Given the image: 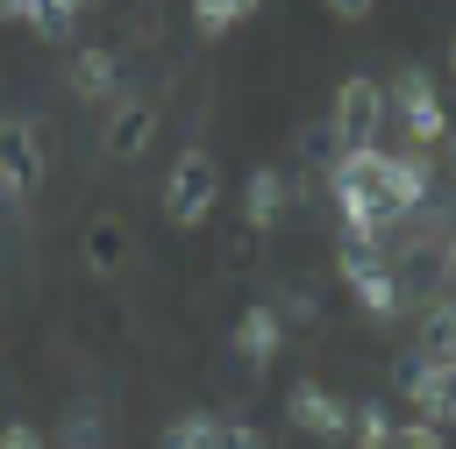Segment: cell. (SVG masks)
Masks as SVG:
<instances>
[{
	"instance_id": "1",
	"label": "cell",
	"mask_w": 456,
	"mask_h": 449,
	"mask_svg": "<svg viewBox=\"0 0 456 449\" xmlns=\"http://www.w3.org/2000/svg\"><path fill=\"white\" fill-rule=\"evenodd\" d=\"M385 121H399V135H406L413 150H435V143L449 135V107H442V93H435V78H428L420 64H406V71L385 86Z\"/></svg>"
},
{
	"instance_id": "2",
	"label": "cell",
	"mask_w": 456,
	"mask_h": 449,
	"mask_svg": "<svg viewBox=\"0 0 456 449\" xmlns=\"http://www.w3.org/2000/svg\"><path fill=\"white\" fill-rule=\"evenodd\" d=\"M214 200H221V164L192 143V150H178L171 157V178H164V221L171 228H200L207 214H214Z\"/></svg>"
},
{
	"instance_id": "3",
	"label": "cell",
	"mask_w": 456,
	"mask_h": 449,
	"mask_svg": "<svg viewBox=\"0 0 456 449\" xmlns=\"http://www.w3.org/2000/svg\"><path fill=\"white\" fill-rule=\"evenodd\" d=\"M335 271H342V285H349V299H356L363 314H378V321H392V314H399V271H392V257H385V249L342 242V249H335Z\"/></svg>"
},
{
	"instance_id": "4",
	"label": "cell",
	"mask_w": 456,
	"mask_h": 449,
	"mask_svg": "<svg viewBox=\"0 0 456 449\" xmlns=\"http://www.w3.org/2000/svg\"><path fill=\"white\" fill-rule=\"evenodd\" d=\"M328 121H335L342 150H385V143H378V135H385V86H378V78H363V71H356V78H342V86H335V114H328Z\"/></svg>"
},
{
	"instance_id": "5",
	"label": "cell",
	"mask_w": 456,
	"mask_h": 449,
	"mask_svg": "<svg viewBox=\"0 0 456 449\" xmlns=\"http://www.w3.org/2000/svg\"><path fill=\"white\" fill-rule=\"evenodd\" d=\"M435 185H442V171H435V157H428V150H413V143H406V150H385V164H378V200H385L392 228H399V221H406Z\"/></svg>"
},
{
	"instance_id": "6",
	"label": "cell",
	"mask_w": 456,
	"mask_h": 449,
	"mask_svg": "<svg viewBox=\"0 0 456 449\" xmlns=\"http://www.w3.org/2000/svg\"><path fill=\"white\" fill-rule=\"evenodd\" d=\"M399 385H406V399H413V413L420 420H435V428H456V363H435V356H399Z\"/></svg>"
},
{
	"instance_id": "7",
	"label": "cell",
	"mask_w": 456,
	"mask_h": 449,
	"mask_svg": "<svg viewBox=\"0 0 456 449\" xmlns=\"http://www.w3.org/2000/svg\"><path fill=\"white\" fill-rule=\"evenodd\" d=\"M285 413H292V428H306L314 442H335L342 449V435H349V399H335L328 385H314V378H299L292 392H285Z\"/></svg>"
},
{
	"instance_id": "8",
	"label": "cell",
	"mask_w": 456,
	"mask_h": 449,
	"mask_svg": "<svg viewBox=\"0 0 456 449\" xmlns=\"http://www.w3.org/2000/svg\"><path fill=\"white\" fill-rule=\"evenodd\" d=\"M0 171H7V185H14V200H28L36 185H43V135H36V121H21V114H0Z\"/></svg>"
},
{
	"instance_id": "9",
	"label": "cell",
	"mask_w": 456,
	"mask_h": 449,
	"mask_svg": "<svg viewBox=\"0 0 456 449\" xmlns=\"http://www.w3.org/2000/svg\"><path fill=\"white\" fill-rule=\"evenodd\" d=\"M107 157L114 164H135L150 143H157V107L150 100H107Z\"/></svg>"
},
{
	"instance_id": "10",
	"label": "cell",
	"mask_w": 456,
	"mask_h": 449,
	"mask_svg": "<svg viewBox=\"0 0 456 449\" xmlns=\"http://www.w3.org/2000/svg\"><path fill=\"white\" fill-rule=\"evenodd\" d=\"M235 356L249 363V371H264L271 356H278V342H285V321H278V306L271 299H256V306H242V321H235Z\"/></svg>"
},
{
	"instance_id": "11",
	"label": "cell",
	"mask_w": 456,
	"mask_h": 449,
	"mask_svg": "<svg viewBox=\"0 0 456 449\" xmlns=\"http://www.w3.org/2000/svg\"><path fill=\"white\" fill-rule=\"evenodd\" d=\"M71 93L78 100H121V57L107 43H86L71 57Z\"/></svg>"
},
{
	"instance_id": "12",
	"label": "cell",
	"mask_w": 456,
	"mask_h": 449,
	"mask_svg": "<svg viewBox=\"0 0 456 449\" xmlns=\"http://www.w3.org/2000/svg\"><path fill=\"white\" fill-rule=\"evenodd\" d=\"M278 214H285V171L278 164H256L249 185H242V221L264 235V228H278Z\"/></svg>"
},
{
	"instance_id": "13",
	"label": "cell",
	"mask_w": 456,
	"mask_h": 449,
	"mask_svg": "<svg viewBox=\"0 0 456 449\" xmlns=\"http://www.w3.org/2000/svg\"><path fill=\"white\" fill-rule=\"evenodd\" d=\"M420 356H435V363H456V292H435L428 306H420V342H413Z\"/></svg>"
},
{
	"instance_id": "14",
	"label": "cell",
	"mask_w": 456,
	"mask_h": 449,
	"mask_svg": "<svg viewBox=\"0 0 456 449\" xmlns=\"http://www.w3.org/2000/svg\"><path fill=\"white\" fill-rule=\"evenodd\" d=\"M57 449H107V413L93 399H78L64 420H57Z\"/></svg>"
},
{
	"instance_id": "15",
	"label": "cell",
	"mask_w": 456,
	"mask_h": 449,
	"mask_svg": "<svg viewBox=\"0 0 456 449\" xmlns=\"http://www.w3.org/2000/svg\"><path fill=\"white\" fill-rule=\"evenodd\" d=\"M78 14H86V0H28V29H36L43 43H71Z\"/></svg>"
},
{
	"instance_id": "16",
	"label": "cell",
	"mask_w": 456,
	"mask_h": 449,
	"mask_svg": "<svg viewBox=\"0 0 456 449\" xmlns=\"http://www.w3.org/2000/svg\"><path fill=\"white\" fill-rule=\"evenodd\" d=\"M86 264H93V271H121V264H128L121 221H93V228H86Z\"/></svg>"
},
{
	"instance_id": "17",
	"label": "cell",
	"mask_w": 456,
	"mask_h": 449,
	"mask_svg": "<svg viewBox=\"0 0 456 449\" xmlns=\"http://www.w3.org/2000/svg\"><path fill=\"white\" fill-rule=\"evenodd\" d=\"M221 442V420L214 413H178L164 435H157V449H214Z\"/></svg>"
},
{
	"instance_id": "18",
	"label": "cell",
	"mask_w": 456,
	"mask_h": 449,
	"mask_svg": "<svg viewBox=\"0 0 456 449\" xmlns=\"http://www.w3.org/2000/svg\"><path fill=\"white\" fill-rule=\"evenodd\" d=\"M264 0H192V29L200 36H228L235 21H249Z\"/></svg>"
},
{
	"instance_id": "19",
	"label": "cell",
	"mask_w": 456,
	"mask_h": 449,
	"mask_svg": "<svg viewBox=\"0 0 456 449\" xmlns=\"http://www.w3.org/2000/svg\"><path fill=\"white\" fill-rule=\"evenodd\" d=\"M299 157H306V164H314V171H328V164H335V157H342V135H335V121H328V114H321V121H306V128H299Z\"/></svg>"
},
{
	"instance_id": "20",
	"label": "cell",
	"mask_w": 456,
	"mask_h": 449,
	"mask_svg": "<svg viewBox=\"0 0 456 449\" xmlns=\"http://www.w3.org/2000/svg\"><path fill=\"white\" fill-rule=\"evenodd\" d=\"M349 449H392V413L385 406H356L349 413Z\"/></svg>"
},
{
	"instance_id": "21",
	"label": "cell",
	"mask_w": 456,
	"mask_h": 449,
	"mask_svg": "<svg viewBox=\"0 0 456 449\" xmlns=\"http://www.w3.org/2000/svg\"><path fill=\"white\" fill-rule=\"evenodd\" d=\"M271 306H278L285 328H314V321H321V299H314L306 285H285V299H271Z\"/></svg>"
},
{
	"instance_id": "22",
	"label": "cell",
	"mask_w": 456,
	"mask_h": 449,
	"mask_svg": "<svg viewBox=\"0 0 456 449\" xmlns=\"http://www.w3.org/2000/svg\"><path fill=\"white\" fill-rule=\"evenodd\" d=\"M392 449H442V428L435 420H406V428H392Z\"/></svg>"
},
{
	"instance_id": "23",
	"label": "cell",
	"mask_w": 456,
	"mask_h": 449,
	"mask_svg": "<svg viewBox=\"0 0 456 449\" xmlns=\"http://www.w3.org/2000/svg\"><path fill=\"white\" fill-rule=\"evenodd\" d=\"M214 449H271L264 442V428H249V420H221V442Z\"/></svg>"
},
{
	"instance_id": "24",
	"label": "cell",
	"mask_w": 456,
	"mask_h": 449,
	"mask_svg": "<svg viewBox=\"0 0 456 449\" xmlns=\"http://www.w3.org/2000/svg\"><path fill=\"white\" fill-rule=\"evenodd\" d=\"M435 285H442V292H456V228L435 242Z\"/></svg>"
},
{
	"instance_id": "25",
	"label": "cell",
	"mask_w": 456,
	"mask_h": 449,
	"mask_svg": "<svg viewBox=\"0 0 456 449\" xmlns=\"http://www.w3.org/2000/svg\"><path fill=\"white\" fill-rule=\"evenodd\" d=\"M0 449H43V428L36 420H7L0 428Z\"/></svg>"
},
{
	"instance_id": "26",
	"label": "cell",
	"mask_w": 456,
	"mask_h": 449,
	"mask_svg": "<svg viewBox=\"0 0 456 449\" xmlns=\"http://www.w3.org/2000/svg\"><path fill=\"white\" fill-rule=\"evenodd\" d=\"M435 171H442V185H449V192H456V128H449V135H442V164H435Z\"/></svg>"
},
{
	"instance_id": "27",
	"label": "cell",
	"mask_w": 456,
	"mask_h": 449,
	"mask_svg": "<svg viewBox=\"0 0 456 449\" xmlns=\"http://www.w3.org/2000/svg\"><path fill=\"white\" fill-rule=\"evenodd\" d=\"M370 7H378V0H328V14H335V21H363Z\"/></svg>"
},
{
	"instance_id": "28",
	"label": "cell",
	"mask_w": 456,
	"mask_h": 449,
	"mask_svg": "<svg viewBox=\"0 0 456 449\" xmlns=\"http://www.w3.org/2000/svg\"><path fill=\"white\" fill-rule=\"evenodd\" d=\"M0 200H14V185H7V171H0Z\"/></svg>"
},
{
	"instance_id": "29",
	"label": "cell",
	"mask_w": 456,
	"mask_h": 449,
	"mask_svg": "<svg viewBox=\"0 0 456 449\" xmlns=\"http://www.w3.org/2000/svg\"><path fill=\"white\" fill-rule=\"evenodd\" d=\"M449 64H456V43H449Z\"/></svg>"
}]
</instances>
